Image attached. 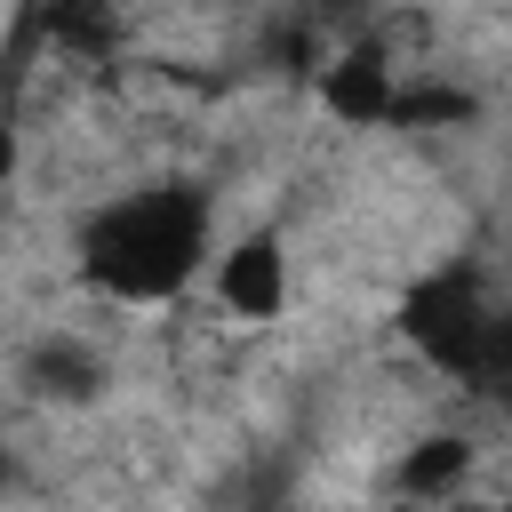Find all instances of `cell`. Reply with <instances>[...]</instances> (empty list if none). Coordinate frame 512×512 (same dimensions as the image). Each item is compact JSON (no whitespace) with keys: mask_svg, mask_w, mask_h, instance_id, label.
Here are the masks:
<instances>
[{"mask_svg":"<svg viewBox=\"0 0 512 512\" xmlns=\"http://www.w3.org/2000/svg\"><path fill=\"white\" fill-rule=\"evenodd\" d=\"M24 384H32V400L88 408V400H104V360H96L80 336H40L32 360H24Z\"/></svg>","mask_w":512,"mask_h":512,"instance_id":"obj_5","label":"cell"},{"mask_svg":"<svg viewBox=\"0 0 512 512\" xmlns=\"http://www.w3.org/2000/svg\"><path fill=\"white\" fill-rule=\"evenodd\" d=\"M448 512H488V504H448Z\"/></svg>","mask_w":512,"mask_h":512,"instance_id":"obj_11","label":"cell"},{"mask_svg":"<svg viewBox=\"0 0 512 512\" xmlns=\"http://www.w3.org/2000/svg\"><path fill=\"white\" fill-rule=\"evenodd\" d=\"M0 472H8V456H0Z\"/></svg>","mask_w":512,"mask_h":512,"instance_id":"obj_12","label":"cell"},{"mask_svg":"<svg viewBox=\"0 0 512 512\" xmlns=\"http://www.w3.org/2000/svg\"><path fill=\"white\" fill-rule=\"evenodd\" d=\"M440 120H472V96H464V88H440V80L392 88V120H384V128H440Z\"/></svg>","mask_w":512,"mask_h":512,"instance_id":"obj_8","label":"cell"},{"mask_svg":"<svg viewBox=\"0 0 512 512\" xmlns=\"http://www.w3.org/2000/svg\"><path fill=\"white\" fill-rule=\"evenodd\" d=\"M464 472H472V448H464L456 432H432V440H416V448H408L400 488H408V496H424V504H440V496H448Z\"/></svg>","mask_w":512,"mask_h":512,"instance_id":"obj_6","label":"cell"},{"mask_svg":"<svg viewBox=\"0 0 512 512\" xmlns=\"http://www.w3.org/2000/svg\"><path fill=\"white\" fill-rule=\"evenodd\" d=\"M488 304L472 296V280H424L408 304H400V328H408V344L432 360V368H448V376H464V384H480V352H488Z\"/></svg>","mask_w":512,"mask_h":512,"instance_id":"obj_2","label":"cell"},{"mask_svg":"<svg viewBox=\"0 0 512 512\" xmlns=\"http://www.w3.org/2000/svg\"><path fill=\"white\" fill-rule=\"evenodd\" d=\"M208 248V208L200 192L184 184H160V192H136V200H112L88 232H80V272L120 296V304H168L192 264Z\"/></svg>","mask_w":512,"mask_h":512,"instance_id":"obj_1","label":"cell"},{"mask_svg":"<svg viewBox=\"0 0 512 512\" xmlns=\"http://www.w3.org/2000/svg\"><path fill=\"white\" fill-rule=\"evenodd\" d=\"M320 104L344 120V128H384L392 120V64L384 48H352L320 72Z\"/></svg>","mask_w":512,"mask_h":512,"instance_id":"obj_4","label":"cell"},{"mask_svg":"<svg viewBox=\"0 0 512 512\" xmlns=\"http://www.w3.org/2000/svg\"><path fill=\"white\" fill-rule=\"evenodd\" d=\"M216 296H224L232 320H272V312L288 304V256H280V240H272V232L232 240L224 264H216Z\"/></svg>","mask_w":512,"mask_h":512,"instance_id":"obj_3","label":"cell"},{"mask_svg":"<svg viewBox=\"0 0 512 512\" xmlns=\"http://www.w3.org/2000/svg\"><path fill=\"white\" fill-rule=\"evenodd\" d=\"M8 176H16V136L0 128V184H8Z\"/></svg>","mask_w":512,"mask_h":512,"instance_id":"obj_10","label":"cell"},{"mask_svg":"<svg viewBox=\"0 0 512 512\" xmlns=\"http://www.w3.org/2000/svg\"><path fill=\"white\" fill-rule=\"evenodd\" d=\"M480 384L512 392V320H488V352H480Z\"/></svg>","mask_w":512,"mask_h":512,"instance_id":"obj_9","label":"cell"},{"mask_svg":"<svg viewBox=\"0 0 512 512\" xmlns=\"http://www.w3.org/2000/svg\"><path fill=\"white\" fill-rule=\"evenodd\" d=\"M48 32L72 48V56H104L120 40V8L112 0H48Z\"/></svg>","mask_w":512,"mask_h":512,"instance_id":"obj_7","label":"cell"}]
</instances>
